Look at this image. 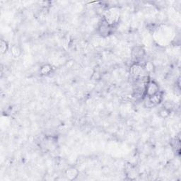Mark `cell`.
Masks as SVG:
<instances>
[{
    "label": "cell",
    "mask_w": 181,
    "mask_h": 181,
    "mask_svg": "<svg viewBox=\"0 0 181 181\" xmlns=\"http://www.w3.org/2000/svg\"><path fill=\"white\" fill-rule=\"evenodd\" d=\"M98 31L101 35H108L110 31V26L104 20L98 28Z\"/></svg>",
    "instance_id": "obj_4"
},
{
    "label": "cell",
    "mask_w": 181,
    "mask_h": 181,
    "mask_svg": "<svg viewBox=\"0 0 181 181\" xmlns=\"http://www.w3.org/2000/svg\"><path fill=\"white\" fill-rule=\"evenodd\" d=\"M132 75L133 76L135 79L143 78V77H146V71L144 67L140 64H134L131 67L130 69Z\"/></svg>",
    "instance_id": "obj_2"
},
{
    "label": "cell",
    "mask_w": 181,
    "mask_h": 181,
    "mask_svg": "<svg viewBox=\"0 0 181 181\" xmlns=\"http://www.w3.org/2000/svg\"><path fill=\"white\" fill-rule=\"evenodd\" d=\"M170 110L168 109V108H163L160 111H159V115H160L161 117L162 118H166L168 117L170 115Z\"/></svg>",
    "instance_id": "obj_8"
},
{
    "label": "cell",
    "mask_w": 181,
    "mask_h": 181,
    "mask_svg": "<svg viewBox=\"0 0 181 181\" xmlns=\"http://www.w3.org/2000/svg\"><path fill=\"white\" fill-rule=\"evenodd\" d=\"M132 56L136 59H142L145 55V51H144V48L142 47L136 46L132 49Z\"/></svg>",
    "instance_id": "obj_3"
},
{
    "label": "cell",
    "mask_w": 181,
    "mask_h": 181,
    "mask_svg": "<svg viewBox=\"0 0 181 181\" xmlns=\"http://www.w3.org/2000/svg\"><path fill=\"white\" fill-rule=\"evenodd\" d=\"M79 171L75 168H70L67 169L66 171L67 177L69 178V180H74L78 176Z\"/></svg>",
    "instance_id": "obj_6"
},
{
    "label": "cell",
    "mask_w": 181,
    "mask_h": 181,
    "mask_svg": "<svg viewBox=\"0 0 181 181\" xmlns=\"http://www.w3.org/2000/svg\"><path fill=\"white\" fill-rule=\"evenodd\" d=\"M11 54L15 57L19 56V55H20V54L21 53V50L19 49V47L16 46V45H14V46L11 47Z\"/></svg>",
    "instance_id": "obj_10"
},
{
    "label": "cell",
    "mask_w": 181,
    "mask_h": 181,
    "mask_svg": "<svg viewBox=\"0 0 181 181\" xmlns=\"http://www.w3.org/2000/svg\"><path fill=\"white\" fill-rule=\"evenodd\" d=\"M52 71V66L50 64H45L41 67L40 69V73L43 74V75H46V74H50Z\"/></svg>",
    "instance_id": "obj_7"
},
{
    "label": "cell",
    "mask_w": 181,
    "mask_h": 181,
    "mask_svg": "<svg viewBox=\"0 0 181 181\" xmlns=\"http://www.w3.org/2000/svg\"><path fill=\"white\" fill-rule=\"evenodd\" d=\"M159 93V86L156 82L153 80H149L147 81L144 90V96L146 97H150L155 94Z\"/></svg>",
    "instance_id": "obj_1"
},
{
    "label": "cell",
    "mask_w": 181,
    "mask_h": 181,
    "mask_svg": "<svg viewBox=\"0 0 181 181\" xmlns=\"http://www.w3.org/2000/svg\"><path fill=\"white\" fill-rule=\"evenodd\" d=\"M9 49V45L5 40H2L1 43H0V50H1L2 53H5Z\"/></svg>",
    "instance_id": "obj_9"
},
{
    "label": "cell",
    "mask_w": 181,
    "mask_h": 181,
    "mask_svg": "<svg viewBox=\"0 0 181 181\" xmlns=\"http://www.w3.org/2000/svg\"><path fill=\"white\" fill-rule=\"evenodd\" d=\"M149 98V100L151 101V103L154 106L158 105L159 103L162 101V95L160 93H158L155 94V95L150 96V97H147Z\"/></svg>",
    "instance_id": "obj_5"
}]
</instances>
